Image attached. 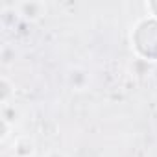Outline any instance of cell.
I'll list each match as a JSON object with an SVG mask.
<instances>
[{
	"label": "cell",
	"mask_w": 157,
	"mask_h": 157,
	"mask_svg": "<svg viewBox=\"0 0 157 157\" xmlns=\"http://www.w3.org/2000/svg\"><path fill=\"white\" fill-rule=\"evenodd\" d=\"M67 83L72 91H87L89 89V83H91V76H89V70L82 68V67H74L68 70L67 74Z\"/></svg>",
	"instance_id": "2"
},
{
	"label": "cell",
	"mask_w": 157,
	"mask_h": 157,
	"mask_svg": "<svg viewBox=\"0 0 157 157\" xmlns=\"http://www.w3.org/2000/svg\"><path fill=\"white\" fill-rule=\"evenodd\" d=\"M13 98H15V85L8 76H2V80H0V102H2V105H8L11 104Z\"/></svg>",
	"instance_id": "4"
},
{
	"label": "cell",
	"mask_w": 157,
	"mask_h": 157,
	"mask_svg": "<svg viewBox=\"0 0 157 157\" xmlns=\"http://www.w3.org/2000/svg\"><path fill=\"white\" fill-rule=\"evenodd\" d=\"M13 128H15V126H11V124H8V122H4V120H2V135H0V142H2V144H8V140H10V137H11Z\"/></svg>",
	"instance_id": "5"
},
{
	"label": "cell",
	"mask_w": 157,
	"mask_h": 157,
	"mask_svg": "<svg viewBox=\"0 0 157 157\" xmlns=\"http://www.w3.org/2000/svg\"><path fill=\"white\" fill-rule=\"evenodd\" d=\"M13 10L22 15L26 21L30 22H35V21H41L46 13H48V6L44 2H39V0H30V2H21V4H15Z\"/></svg>",
	"instance_id": "1"
},
{
	"label": "cell",
	"mask_w": 157,
	"mask_h": 157,
	"mask_svg": "<svg viewBox=\"0 0 157 157\" xmlns=\"http://www.w3.org/2000/svg\"><path fill=\"white\" fill-rule=\"evenodd\" d=\"M37 151L35 140L32 137H17L11 144V157H33Z\"/></svg>",
	"instance_id": "3"
},
{
	"label": "cell",
	"mask_w": 157,
	"mask_h": 157,
	"mask_svg": "<svg viewBox=\"0 0 157 157\" xmlns=\"http://www.w3.org/2000/svg\"><path fill=\"white\" fill-rule=\"evenodd\" d=\"M43 157H67V153L63 150H48Z\"/></svg>",
	"instance_id": "6"
}]
</instances>
